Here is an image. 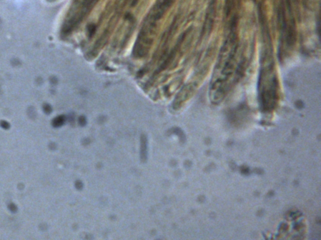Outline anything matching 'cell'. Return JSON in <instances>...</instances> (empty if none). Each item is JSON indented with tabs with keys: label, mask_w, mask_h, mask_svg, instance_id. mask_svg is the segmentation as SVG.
Instances as JSON below:
<instances>
[{
	"label": "cell",
	"mask_w": 321,
	"mask_h": 240,
	"mask_svg": "<svg viewBox=\"0 0 321 240\" xmlns=\"http://www.w3.org/2000/svg\"><path fill=\"white\" fill-rule=\"evenodd\" d=\"M227 31L210 85V101L215 104L222 102L225 97L231 86V79L236 68V54L238 48L237 29Z\"/></svg>",
	"instance_id": "1"
},
{
	"label": "cell",
	"mask_w": 321,
	"mask_h": 240,
	"mask_svg": "<svg viewBox=\"0 0 321 240\" xmlns=\"http://www.w3.org/2000/svg\"><path fill=\"white\" fill-rule=\"evenodd\" d=\"M258 99L262 110L271 111L278 98V81L273 58L272 49L264 48L261 57V68L258 82Z\"/></svg>",
	"instance_id": "2"
},
{
	"label": "cell",
	"mask_w": 321,
	"mask_h": 240,
	"mask_svg": "<svg viewBox=\"0 0 321 240\" xmlns=\"http://www.w3.org/2000/svg\"><path fill=\"white\" fill-rule=\"evenodd\" d=\"M141 159L143 162L148 159V139L144 134L141 137Z\"/></svg>",
	"instance_id": "3"
},
{
	"label": "cell",
	"mask_w": 321,
	"mask_h": 240,
	"mask_svg": "<svg viewBox=\"0 0 321 240\" xmlns=\"http://www.w3.org/2000/svg\"><path fill=\"white\" fill-rule=\"evenodd\" d=\"M65 121V118L64 116H60L58 117H57L56 118L53 120V125L55 127H60L62 125H63Z\"/></svg>",
	"instance_id": "4"
},
{
	"label": "cell",
	"mask_w": 321,
	"mask_h": 240,
	"mask_svg": "<svg viewBox=\"0 0 321 240\" xmlns=\"http://www.w3.org/2000/svg\"><path fill=\"white\" fill-rule=\"evenodd\" d=\"M95 31H96V26L95 25L90 24L87 26V33H88L89 37L92 36V35H94Z\"/></svg>",
	"instance_id": "5"
},
{
	"label": "cell",
	"mask_w": 321,
	"mask_h": 240,
	"mask_svg": "<svg viewBox=\"0 0 321 240\" xmlns=\"http://www.w3.org/2000/svg\"><path fill=\"white\" fill-rule=\"evenodd\" d=\"M78 123L82 126H85L87 124V120L85 118V117L84 116H81L79 117Z\"/></svg>",
	"instance_id": "6"
},
{
	"label": "cell",
	"mask_w": 321,
	"mask_h": 240,
	"mask_svg": "<svg viewBox=\"0 0 321 240\" xmlns=\"http://www.w3.org/2000/svg\"><path fill=\"white\" fill-rule=\"evenodd\" d=\"M76 186L78 189H81L83 188V184L81 182H77L76 183Z\"/></svg>",
	"instance_id": "7"
},
{
	"label": "cell",
	"mask_w": 321,
	"mask_h": 240,
	"mask_svg": "<svg viewBox=\"0 0 321 240\" xmlns=\"http://www.w3.org/2000/svg\"><path fill=\"white\" fill-rule=\"evenodd\" d=\"M3 123H4V124L1 123V126H3V127L4 128H6H6H8V127H9V125H8L6 123V122H3Z\"/></svg>",
	"instance_id": "8"
}]
</instances>
